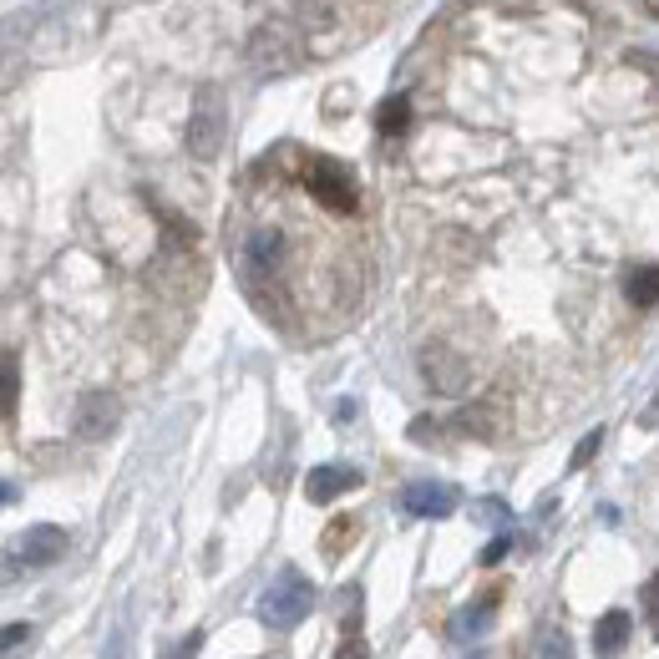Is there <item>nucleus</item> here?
Masks as SVG:
<instances>
[{
	"label": "nucleus",
	"instance_id": "obj_1",
	"mask_svg": "<svg viewBox=\"0 0 659 659\" xmlns=\"http://www.w3.org/2000/svg\"><path fill=\"white\" fill-rule=\"evenodd\" d=\"M305 66V41H300V25L289 21H259L249 37V72L259 82H279V76L300 72Z\"/></svg>",
	"mask_w": 659,
	"mask_h": 659
},
{
	"label": "nucleus",
	"instance_id": "obj_2",
	"mask_svg": "<svg viewBox=\"0 0 659 659\" xmlns=\"http://www.w3.org/2000/svg\"><path fill=\"white\" fill-rule=\"evenodd\" d=\"M315 609V584L300 574V568H279L269 578V588L259 594V619L264 629H275V635H289V629H300Z\"/></svg>",
	"mask_w": 659,
	"mask_h": 659
},
{
	"label": "nucleus",
	"instance_id": "obj_4",
	"mask_svg": "<svg viewBox=\"0 0 659 659\" xmlns=\"http://www.w3.org/2000/svg\"><path fill=\"white\" fill-rule=\"evenodd\" d=\"M305 188H310V198L320 208H330V214H356L360 208V193H356L350 168L336 163V157H325V153H315L310 163H305Z\"/></svg>",
	"mask_w": 659,
	"mask_h": 659
},
{
	"label": "nucleus",
	"instance_id": "obj_14",
	"mask_svg": "<svg viewBox=\"0 0 659 659\" xmlns=\"http://www.w3.org/2000/svg\"><path fill=\"white\" fill-rule=\"evenodd\" d=\"M295 25L310 37H330L340 25V6L336 0H295Z\"/></svg>",
	"mask_w": 659,
	"mask_h": 659
},
{
	"label": "nucleus",
	"instance_id": "obj_7",
	"mask_svg": "<svg viewBox=\"0 0 659 659\" xmlns=\"http://www.w3.org/2000/svg\"><path fill=\"white\" fill-rule=\"evenodd\" d=\"M117 421H122V401H117V395H112V391H86L82 401H76L72 426H76L82 442H107V436L117 432Z\"/></svg>",
	"mask_w": 659,
	"mask_h": 659
},
{
	"label": "nucleus",
	"instance_id": "obj_26",
	"mask_svg": "<svg viewBox=\"0 0 659 659\" xmlns=\"http://www.w3.org/2000/svg\"><path fill=\"white\" fill-rule=\"evenodd\" d=\"M356 411H360L356 401H340V406H336V416H340V421H356Z\"/></svg>",
	"mask_w": 659,
	"mask_h": 659
},
{
	"label": "nucleus",
	"instance_id": "obj_28",
	"mask_svg": "<svg viewBox=\"0 0 659 659\" xmlns=\"http://www.w3.org/2000/svg\"><path fill=\"white\" fill-rule=\"evenodd\" d=\"M645 426H659V395H655V406L645 411Z\"/></svg>",
	"mask_w": 659,
	"mask_h": 659
},
{
	"label": "nucleus",
	"instance_id": "obj_27",
	"mask_svg": "<svg viewBox=\"0 0 659 659\" xmlns=\"http://www.w3.org/2000/svg\"><path fill=\"white\" fill-rule=\"evenodd\" d=\"M548 659H568V645H564V639H548Z\"/></svg>",
	"mask_w": 659,
	"mask_h": 659
},
{
	"label": "nucleus",
	"instance_id": "obj_23",
	"mask_svg": "<svg viewBox=\"0 0 659 659\" xmlns=\"http://www.w3.org/2000/svg\"><path fill=\"white\" fill-rule=\"evenodd\" d=\"M198 649H204V629H193L188 639H178V645H173L163 659H198Z\"/></svg>",
	"mask_w": 659,
	"mask_h": 659
},
{
	"label": "nucleus",
	"instance_id": "obj_19",
	"mask_svg": "<svg viewBox=\"0 0 659 659\" xmlns=\"http://www.w3.org/2000/svg\"><path fill=\"white\" fill-rule=\"evenodd\" d=\"M31 639H37L31 624H6V659H16L21 649H31Z\"/></svg>",
	"mask_w": 659,
	"mask_h": 659
},
{
	"label": "nucleus",
	"instance_id": "obj_24",
	"mask_svg": "<svg viewBox=\"0 0 659 659\" xmlns=\"http://www.w3.org/2000/svg\"><path fill=\"white\" fill-rule=\"evenodd\" d=\"M507 553H513V533H503V538H492L487 543V548H482V564H503V558H507Z\"/></svg>",
	"mask_w": 659,
	"mask_h": 659
},
{
	"label": "nucleus",
	"instance_id": "obj_5",
	"mask_svg": "<svg viewBox=\"0 0 659 659\" xmlns=\"http://www.w3.org/2000/svg\"><path fill=\"white\" fill-rule=\"evenodd\" d=\"M224 137H228L224 96H218V86H198V96H193V112H188V153L208 163V157H218Z\"/></svg>",
	"mask_w": 659,
	"mask_h": 659
},
{
	"label": "nucleus",
	"instance_id": "obj_21",
	"mask_svg": "<svg viewBox=\"0 0 659 659\" xmlns=\"http://www.w3.org/2000/svg\"><path fill=\"white\" fill-rule=\"evenodd\" d=\"M645 619H649V635L659 639V574H649L645 584Z\"/></svg>",
	"mask_w": 659,
	"mask_h": 659
},
{
	"label": "nucleus",
	"instance_id": "obj_16",
	"mask_svg": "<svg viewBox=\"0 0 659 659\" xmlns=\"http://www.w3.org/2000/svg\"><path fill=\"white\" fill-rule=\"evenodd\" d=\"M406 122H411V107H406V96H391L381 112H375V127L385 132V137H401L406 132Z\"/></svg>",
	"mask_w": 659,
	"mask_h": 659
},
{
	"label": "nucleus",
	"instance_id": "obj_25",
	"mask_svg": "<svg viewBox=\"0 0 659 659\" xmlns=\"http://www.w3.org/2000/svg\"><path fill=\"white\" fill-rule=\"evenodd\" d=\"M477 517H487V523H507V507L503 503H477Z\"/></svg>",
	"mask_w": 659,
	"mask_h": 659
},
{
	"label": "nucleus",
	"instance_id": "obj_29",
	"mask_svg": "<svg viewBox=\"0 0 659 659\" xmlns=\"http://www.w3.org/2000/svg\"><path fill=\"white\" fill-rule=\"evenodd\" d=\"M472 659H487V655H472Z\"/></svg>",
	"mask_w": 659,
	"mask_h": 659
},
{
	"label": "nucleus",
	"instance_id": "obj_8",
	"mask_svg": "<svg viewBox=\"0 0 659 659\" xmlns=\"http://www.w3.org/2000/svg\"><path fill=\"white\" fill-rule=\"evenodd\" d=\"M452 426L462 436H472V442H497L507 426V406H503V395H487V401H472V406H462L452 416Z\"/></svg>",
	"mask_w": 659,
	"mask_h": 659
},
{
	"label": "nucleus",
	"instance_id": "obj_3",
	"mask_svg": "<svg viewBox=\"0 0 659 659\" xmlns=\"http://www.w3.org/2000/svg\"><path fill=\"white\" fill-rule=\"evenodd\" d=\"M285 259H289V239L285 228L275 224H259L244 239V254H239V269H244V285L259 289V285H279V275H285Z\"/></svg>",
	"mask_w": 659,
	"mask_h": 659
},
{
	"label": "nucleus",
	"instance_id": "obj_11",
	"mask_svg": "<svg viewBox=\"0 0 659 659\" xmlns=\"http://www.w3.org/2000/svg\"><path fill=\"white\" fill-rule=\"evenodd\" d=\"M66 553V533H61L56 523H37V527H25V538H21V558L25 568H51Z\"/></svg>",
	"mask_w": 659,
	"mask_h": 659
},
{
	"label": "nucleus",
	"instance_id": "obj_18",
	"mask_svg": "<svg viewBox=\"0 0 659 659\" xmlns=\"http://www.w3.org/2000/svg\"><path fill=\"white\" fill-rule=\"evenodd\" d=\"M599 446H604V432H599V426H594V432H588L584 442L574 446V456H568V467H574V472H578V467H588V462L599 456Z\"/></svg>",
	"mask_w": 659,
	"mask_h": 659
},
{
	"label": "nucleus",
	"instance_id": "obj_12",
	"mask_svg": "<svg viewBox=\"0 0 659 659\" xmlns=\"http://www.w3.org/2000/svg\"><path fill=\"white\" fill-rule=\"evenodd\" d=\"M629 635H635V619H629V609H609L599 624H594V655H599V659L624 655Z\"/></svg>",
	"mask_w": 659,
	"mask_h": 659
},
{
	"label": "nucleus",
	"instance_id": "obj_9",
	"mask_svg": "<svg viewBox=\"0 0 659 659\" xmlns=\"http://www.w3.org/2000/svg\"><path fill=\"white\" fill-rule=\"evenodd\" d=\"M401 507L411 517H446V513H456V487L452 482H411L401 492Z\"/></svg>",
	"mask_w": 659,
	"mask_h": 659
},
{
	"label": "nucleus",
	"instance_id": "obj_13",
	"mask_svg": "<svg viewBox=\"0 0 659 659\" xmlns=\"http://www.w3.org/2000/svg\"><path fill=\"white\" fill-rule=\"evenodd\" d=\"M492 619H497V594H487V599H477L472 609H462L452 619V639L456 645H472V639H482L492 629Z\"/></svg>",
	"mask_w": 659,
	"mask_h": 659
},
{
	"label": "nucleus",
	"instance_id": "obj_10",
	"mask_svg": "<svg viewBox=\"0 0 659 659\" xmlns=\"http://www.w3.org/2000/svg\"><path fill=\"white\" fill-rule=\"evenodd\" d=\"M350 487H360V472L346 467V462H325V467H310L305 497H310L315 507H325V503H336V497H346Z\"/></svg>",
	"mask_w": 659,
	"mask_h": 659
},
{
	"label": "nucleus",
	"instance_id": "obj_15",
	"mask_svg": "<svg viewBox=\"0 0 659 659\" xmlns=\"http://www.w3.org/2000/svg\"><path fill=\"white\" fill-rule=\"evenodd\" d=\"M624 295H629L635 310H655V305H659V264H639V269H629Z\"/></svg>",
	"mask_w": 659,
	"mask_h": 659
},
{
	"label": "nucleus",
	"instance_id": "obj_22",
	"mask_svg": "<svg viewBox=\"0 0 659 659\" xmlns=\"http://www.w3.org/2000/svg\"><path fill=\"white\" fill-rule=\"evenodd\" d=\"M436 436H442V421H432V416H416V421H411V442H416V446H432Z\"/></svg>",
	"mask_w": 659,
	"mask_h": 659
},
{
	"label": "nucleus",
	"instance_id": "obj_6",
	"mask_svg": "<svg viewBox=\"0 0 659 659\" xmlns=\"http://www.w3.org/2000/svg\"><path fill=\"white\" fill-rule=\"evenodd\" d=\"M421 375H426V385L442 395H462L472 381V360L462 356V350H452L446 340H432V346L421 350Z\"/></svg>",
	"mask_w": 659,
	"mask_h": 659
},
{
	"label": "nucleus",
	"instance_id": "obj_17",
	"mask_svg": "<svg viewBox=\"0 0 659 659\" xmlns=\"http://www.w3.org/2000/svg\"><path fill=\"white\" fill-rule=\"evenodd\" d=\"M356 517H336V523L325 527V553H330V558H340V553H346V543H356Z\"/></svg>",
	"mask_w": 659,
	"mask_h": 659
},
{
	"label": "nucleus",
	"instance_id": "obj_20",
	"mask_svg": "<svg viewBox=\"0 0 659 659\" xmlns=\"http://www.w3.org/2000/svg\"><path fill=\"white\" fill-rule=\"evenodd\" d=\"M16 401H21V371H16V356H6V421L16 416Z\"/></svg>",
	"mask_w": 659,
	"mask_h": 659
}]
</instances>
